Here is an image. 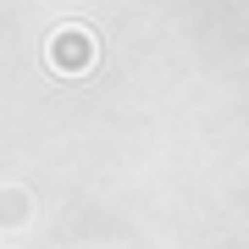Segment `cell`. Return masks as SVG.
Masks as SVG:
<instances>
[{"mask_svg":"<svg viewBox=\"0 0 249 249\" xmlns=\"http://www.w3.org/2000/svg\"><path fill=\"white\" fill-rule=\"evenodd\" d=\"M50 61L67 67V72H83V67L94 61V39L83 34V28H61V34L50 39Z\"/></svg>","mask_w":249,"mask_h":249,"instance_id":"1","label":"cell"}]
</instances>
